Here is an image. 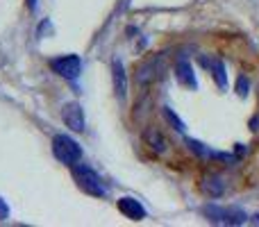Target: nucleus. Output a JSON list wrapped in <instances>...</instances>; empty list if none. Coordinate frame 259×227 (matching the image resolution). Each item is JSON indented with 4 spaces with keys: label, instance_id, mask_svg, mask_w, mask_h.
<instances>
[{
    "label": "nucleus",
    "instance_id": "nucleus-5",
    "mask_svg": "<svg viewBox=\"0 0 259 227\" xmlns=\"http://www.w3.org/2000/svg\"><path fill=\"white\" fill-rule=\"evenodd\" d=\"M62 120L66 123L68 129L73 132H84L87 120H84V109L80 107L77 103H66L62 107Z\"/></svg>",
    "mask_w": 259,
    "mask_h": 227
},
{
    "label": "nucleus",
    "instance_id": "nucleus-4",
    "mask_svg": "<svg viewBox=\"0 0 259 227\" xmlns=\"http://www.w3.org/2000/svg\"><path fill=\"white\" fill-rule=\"evenodd\" d=\"M50 68H53V73H57L59 77L77 80L82 73V59L77 57V55H62V57L50 59Z\"/></svg>",
    "mask_w": 259,
    "mask_h": 227
},
{
    "label": "nucleus",
    "instance_id": "nucleus-2",
    "mask_svg": "<svg viewBox=\"0 0 259 227\" xmlns=\"http://www.w3.org/2000/svg\"><path fill=\"white\" fill-rule=\"evenodd\" d=\"M53 155L57 157L62 164L73 166V164H77V161H82V148H80V143L73 137H68V134H55Z\"/></svg>",
    "mask_w": 259,
    "mask_h": 227
},
{
    "label": "nucleus",
    "instance_id": "nucleus-10",
    "mask_svg": "<svg viewBox=\"0 0 259 227\" xmlns=\"http://www.w3.org/2000/svg\"><path fill=\"white\" fill-rule=\"evenodd\" d=\"M157 71H161V66H157V59H152V62H148L146 66H141L139 68V73H137V80L141 82V84H146V82H150V80H155L159 73Z\"/></svg>",
    "mask_w": 259,
    "mask_h": 227
},
{
    "label": "nucleus",
    "instance_id": "nucleus-15",
    "mask_svg": "<svg viewBox=\"0 0 259 227\" xmlns=\"http://www.w3.org/2000/svg\"><path fill=\"white\" fill-rule=\"evenodd\" d=\"M7 216H9V207H7V202L0 198V220H7Z\"/></svg>",
    "mask_w": 259,
    "mask_h": 227
},
{
    "label": "nucleus",
    "instance_id": "nucleus-6",
    "mask_svg": "<svg viewBox=\"0 0 259 227\" xmlns=\"http://www.w3.org/2000/svg\"><path fill=\"white\" fill-rule=\"evenodd\" d=\"M116 207H118V211L130 220H143L146 218V207H143L139 200H134V198H121V200L116 202Z\"/></svg>",
    "mask_w": 259,
    "mask_h": 227
},
{
    "label": "nucleus",
    "instance_id": "nucleus-16",
    "mask_svg": "<svg viewBox=\"0 0 259 227\" xmlns=\"http://www.w3.org/2000/svg\"><path fill=\"white\" fill-rule=\"evenodd\" d=\"M25 3H27V7L30 9H36V0H25Z\"/></svg>",
    "mask_w": 259,
    "mask_h": 227
},
{
    "label": "nucleus",
    "instance_id": "nucleus-14",
    "mask_svg": "<svg viewBox=\"0 0 259 227\" xmlns=\"http://www.w3.org/2000/svg\"><path fill=\"white\" fill-rule=\"evenodd\" d=\"M237 94H239V98H248V94H250V80H248L246 75H239V80H237Z\"/></svg>",
    "mask_w": 259,
    "mask_h": 227
},
{
    "label": "nucleus",
    "instance_id": "nucleus-17",
    "mask_svg": "<svg viewBox=\"0 0 259 227\" xmlns=\"http://www.w3.org/2000/svg\"><path fill=\"white\" fill-rule=\"evenodd\" d=\"M252 223H257V225H259V214H255V216H252Z\"/></svg>",
    "mask_w": 259,
    "mask_h": 227
},
{
    "label": "nucleus",
    "instance_id": "nucleus-13",
    "mask_svg": "<svg viewBox=\"0 0 259 227\" xmlns=\"http://www.w3.org/2000/svg\"><path fill=\"white\" fill-rule=\"evenodd\" d=\"M161 112H164V116H166V120H168V123H170V125H173V127H175V129H178V132H184V129H187V127H184V123H182V120H180V118H178V116H175V114H173V109H170V107H161Z\"/></svg>",
    "mask_w": 259,
    "mask_h": 227
},
{
    "label": "nucleus",
    "instance_id": "nucleus-11",
    "mask_svg": "<svg viewBox=\"0 0 259 227\" xmlns=\"http://www.w3.org/2000/svg\"><path fill=\"white\" fill-rule=\"evenodd\" d=\"M143 139H146V143L152 148V150H157V152H164V150H166V139L161 137V134L157 132L155 127L146 129V134H143Z\"/></svg>",
    "mask_w": 259,
    "mask_h": 227
},
{
    "label": "nucleus",
    "instance_id": "nucleus-7",
    "mask_svg": "<svg viewBox=\"0 0 259 227\" xmlns=\"http://www.w3.org/2000/svg\"><path fill=\"white\" fill-rule=\"evenodd\" d=\"M112 80H114V94L123 100L127 96V75H125V68H123L121 59H114L112 62Z\"/></svg>",
    "mask_w": 259,
    "mask_h": 227
},
{
    "label": "nucleus",
    "instance_id": "nucleus-3",
    "mask_svg": "<svg viewBox=\"0 0 259 227\" xmlns=\"http://www.w3.org/2000/svg\"><path fill=\"white\" fill-rule=\"evenodd\" d=\"M202 214L207 216V220L221 225H243L248 220V214L239 207H219V205H207L202 209Z\"/></svg>",
    "mask_w": 259,
    "mask_h": 227
},
{
    "label": "nucleus",
    "instance_id": "nucleus-9",
    "mask_svg": "<svg viewBox=\"0 0 259 227\" xmlns=\"http://www.w3.org/2000/svg\"><path fill=\"white\" fill-rule=\"evenodd\" d=\"M202 64H205V66H209L211 68V73H214V77H216V84L221 86V89H225V86H228V75H225V64L221 62V59H207V57H202L200 59Z\"/></svg>",
    "mask_w": 259,
    "mask_h": 227
},
{
    "label": "nucleus",
    "instance_id": "nucleus-8",
    "mask_svg": "<svg viewBox=\"0 0 259 227\" xmlns=\"http://www.w3.org/2000/svg\"><path fill=\"white\" fill-rule=\"evenodd\" d=\"M175 77H178V82H180V84H184L187 89H196V86H198L191 64H189L184 57L178 59V64H175Z\"/></svg>",
    "mask_w": 259,
    "mask_h": 227
},
{
    "label": "nucleus",
    "instance_id": "nucleus-12",
    "mask_svg": "<svg viewBox=\"0 0 259 227\" xmlns=\"http://www.w3.org/2000/svg\"><path fill=\"white\" fill-rule=\"evenodd\" d=\"M202 191L211 198H219V196H223L225 187H223V182H221V177L214 175V177H205V182H202Z\"/></svg>",
    "mask_w": 259,
    "mask_h": 227
},
{
    "label": "nucleus",
    "instance_id": "nucleus-1",
    "mask_svg": "<svg viewBox=\"0 0 259 227\" xmlns=\"http://www.w3.org/2000/svg\"><path fill=\"white\" fill-rule=\"evenodd\" d=\"M73 179L75 184L87 193V196H94V198H105L107 196V187H105L103 177L96 173L94 168H89L87 164H73Z\"/></svg>",
    "mask_w": 259,
    "mask_h": 227
}]
</instances>
